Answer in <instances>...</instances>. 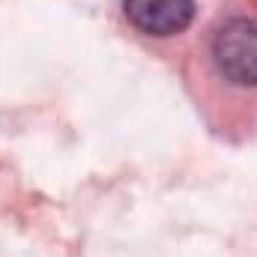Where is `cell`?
I'll return each mask as SVG.
<instances>
[{
	"instance_id": "1",
	"label": "cell",
	"mask_w": 257,
	"mask_h": 257,
	"mask_svg": "<svg viewBox=\"0 0 257 257\" xmlns=\"http://www.w3.org/2000/svg\"><path fill=\"white\" fill-rule=\"evenodd\" d=\"M212 57L218 72L239 87H257V21L233 18L212 42Z\"/></svg>"
},
{
	"instance_id": "2",
	"label": "cell",
	"mask_w": 257,
	"mask_h": 257,
	"mask_svg": "<svg viewBox=\"0 0 257 257\" xmlns=\"http://www.w3.org/2000/svg\"><path fill=\"white\" fill-rule=\"evenodd\" d=\"M123 9L147 36H174L194 18V0H123Z\"/></svg>"
}]
</instances>
